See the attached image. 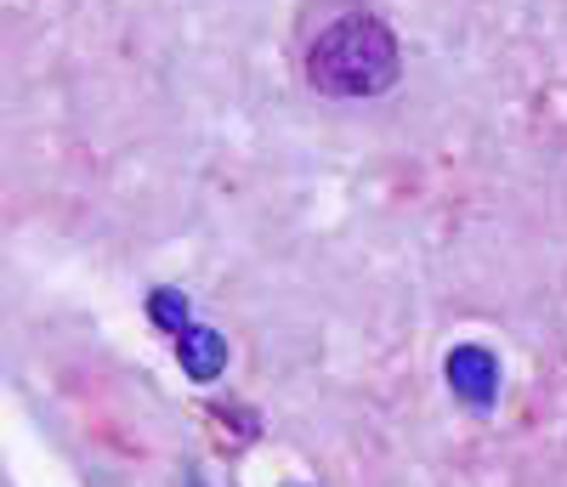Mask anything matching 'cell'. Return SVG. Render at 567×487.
I'll return each mask as SVG.
<instances>
[{
    "mask_svg": "<svg viewBox=\"0 0 567 487\" xmlns=\"http://www.w3.org/2000/svg\"><path fill=\"white\" fill-rule=\"evenodd\" d=\"M301 74L312 91L358 103V96H381L398 85L403 74V52L398 34L381 12L369 7H341L336 18H323L307 45H301Z\"/></svg>",
    "mask_w": 567,
    "mask_h": 487,
    "instance_id": "cell-1",
    "label": "cell"
},
{
    "mask_svg": "<svg viewBox=\"0 0 567 487\" xmlns=\"http://www.w3.org/2000/svg\"><path fill=\"white\" fill-rule=\"evenodd\" d=\"M443 374H449V392H454L465 408L488 414V408L499 403V358H494L488 346H454L449 363H443Z\"/></svg>",
    "mask_w": 567,
    "mask_h": 487,
    "instance_id": "cell-2",
    "label": "cell"
},
{
    "mask_svg": "<svg viewBox=\"0 0 567 487\" xmlns=\"http://www.w3.org/2000/svg\"><path fill=\"white\" fill-rule=\"evenodd\" d=\"M176 358L187 369V380H216L227 369V340L216 329H199V323H187L176 334Z\"/></svg>",
    "mask_w": 567,
    "mask_h": 487,
    "instance_id": "cell-3",
    "label": "cell"
},
{
    "mask_svg": "<svg viewBox=\"0 0 567 487\" xmlns=\"http://www.w3.org/2000/svg\"><path fill=\"white\" fill-rule=\"evenodd\" d=\"M148 318L171 334L187 329V301H182V289H154V301H148Z\"/></svg>",
    "mask_w": 567,
    "mask_h": 487,
    "instance_id": "cell-4",
    "label": "cell"
},
{
    "mask_svg": "<svg viewBox=\"0 0 567 487\" xmlns=\"http://www.w3.org/2000/svg\"><path fill=\"white\" fill-rule=\"evenodd\" d=\"M187 487H205V476H187Z\"/></svg>",
    "mask_w": 567,
    "mask_h": 487,
    "instance_id": "cell-5",
    "label": "cell"
}]
</instances>
